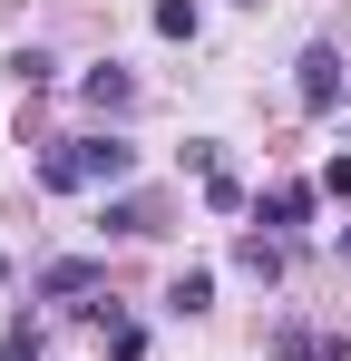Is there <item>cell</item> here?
Segmentation results:
<instances>
[{
    "label": "cell",
    "mask_w": 351,
    "mask_h": 361,
    "mask_svg": "<svg viewBox=\"0 0 351 361\" xmlns=\"http://www.w3.org/2000/svg\"><path fill=\"white\" fill-rule=\"evenodd\" d=\"M127 166H137V147H127V137H68V147H49V157H39V185H49V195H78V185H127Z\"/></svg>",
    "instance_id": "1"
},
{
    "label": "cell",
    "mask_w": 351,
    "mask_h": 361,
    "mask_svg": "<svg viewBox=\"0 0 351 361\" xmlns=\"http://www.w3.org/2000/svg\"><path fill=\"white\" fill-rule=\"evenodd\" d=\"M98 283H108V264H88V254H58L49 274H39V293H49V302H78V293H98Z\"/></svg>",
    "instance_id": "2"
},
{
    "label": "cell",
    "mask_w": 351,
    "mask_h": 361,
    "mask_svg": "<svg viewBox=\"0 0 351 361\" xmlns=\"http://www.w3.org/2000/svg\"><path fill=\"white\" fill-rule=\"evenodd\" d=\"M292 88H302V108H332L351 78H342V59H332V49H302V78H292Z\"/></svg>",
    "instance_id": "3"
},
{
    "label": "cell",
    "mask_w": 351,
    "mask_h": 361,
    "mask_svg": "<svg viewBox=\"0 0 351 361\" xmlns=\"http://www.w3.org/2000/svg\"><path fill=\"white\" fill-rule=\"evenodd\" d=\"M78 88H88V108H98V118H127V108H137V78H127V68H88V78H78Z\"/></svg>",
    "instance_id": "4"
},
{
    "label": "cell",
    "mask_w": 351,
    "mask_h": 361,
    "mask_svg": "<svg viewBox=\"0 0 351 361\" xmlns=\"http://www.w3.org/2000/svg\"><path fill=\"white\" fill-rule=\"evenodd\" d=\"M108 235H166V205H156V195H117V205H108Z\"/></svg>",
    "instance_id": "5"
},
{
    "label": "cell",
    "mask_w": 351,
    "mask_h": 361,
    "mask_svg": "<svg viewBox=\"0 0 351 361\" xmlns=\"http://www.w3.org/2000/svg\"><path fill=\"white\" fill-rule=\"evenodd\" d=\"M205 302H215V274H205V264H185V274L166 283V312H205Z\"/></svg>",
    "instance_id": "6"
},
{
    "label": "cell",
    "mask_w": 351,
    "mask_h": 361,
    "mask_svg": "<svg viewBox=\"0 0 351 361\" xmlns=\"http://www.w3.org/2000/svg\"><path fill=\"white\" fill-rule=\"evenodd\" d=\"M234 264H244L254 283H273V274H283V244H273V235H244V244H234Z\"/></svg>",
    "instance_id": "7"
},
{
    "label": "cell",
    "mask_w": 351,
    "mask_h": 361,
    "mask_svg": "<svg viewBox=\"0 0 351 361\" xmlns=\"http://www.w3.org/2000/svg\"><path fill=\"white\" fill-rule=\"evenodd\" d=\"M302 215H312V185H273L264 195V225H302Z\"/></svg>",
    "instance_id": "8"
},
{
    "label": "cell",
    "mask_w": 351,
    "mask_h": 361,
    "mask_svg": "<svg viewBox=\"0 0 351 361\" xmlns=\"http://www.w3.org/2000/svg\"><path fill=\"white\" fill-rule=\"evenodd\" d=\"M205 205H215V215H244V176H225V166H215V176H205Z\"/></svg>",
    "instance_id": "9"
},
{
    "label": "cell",
    "mask_w": 351,
    "mask_h": 361,
    "mask_svg": "<svg viewBox=\"0 0 351 361\" xmlns=\"http://www.w3.org/2000/svg\"><path fill=\"white\" fill-rule=\"evenodd\" d=\"M156 30L166 39H195V0H156Z\"/></svg>",
    "instance_id": "10"
},
{
    "label": "cell",
    "mask_w": 351,
    "mask_h": 361,
    "mask_svg": "<svg viewBox=\"0 0 351 361\" xmlns=\"http://www.w3.org/2000/svg\"><path fill=\"white\" fill-rule=\"evenodd\" d=\"M0 361H49V352H39V332H30V322H10V332H0Z\"/></svg>",
    "instance_id": "11"
},
{
    "label": "cell",
    "mask_w": 351,
    "mask_h": 361,
    "mask_svg": "<svg viewBox=\"0 0 351 361\" xmlns=\"http://www.w3.org/2000/svg\"><path fill=\"white\" fill-rule=\"evenodd\" d=\"M49 68H58L49 49H20V59H10V78H20V88H49Z\"/></svg>",
    "instance_id": "12"
},
{
    "label": "cell",
    "mask_w": 351,
    "mask_h": 361,
    "mask_svg": "<svg viewBox=\"0 0 351 361\" xmlns=\"http://www.w3.org/2000/svg\"><path fill=\"white\" fill-rule=\"evenodd\" d=\"M98 332H108V361H137V352H147V332H137V322H98Z\"/></svg>",
    "instance_id": "13"
},
{
    "label": "cell",
    "mask_w": 351,
    "mask_h": 361,
    "mask_svg": "<svg viewBox=\"0 0 351 361\" xmlns=\"http://www.w3.org/2000/svg\"><path fill=\"white\" fill-rule=\"evenodd\" d=\"M322 195H351V157H332V166H322Z\"/></svg>",
    "instance_id": "14"
},
{
    "label": "cell",
    "mask_w": 351,
    "mask_h": 361,
    "mask_svg": "<svg viewBox=\"0 0 351 361\" xmlns=\"http://www.w3.org/2000/svg\"><path fill=\"white\" fill-rule=\"evenodd\" d=\"M0 283H10V254H0Z\"/></svg>",
    "instance_id": "15"
}]
</instances>
